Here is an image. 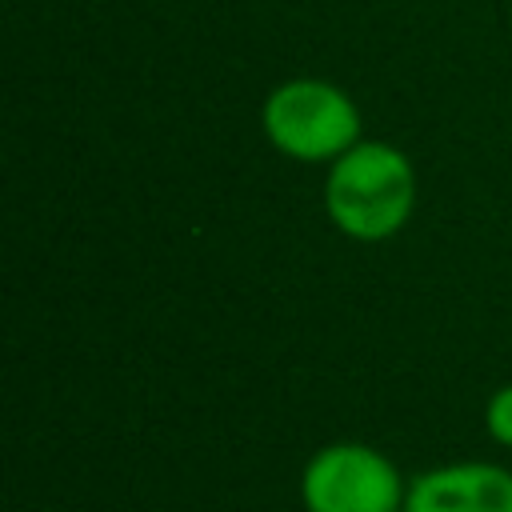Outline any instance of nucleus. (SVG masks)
Here are the masks:
<instances>
[{
    "mask_svg": "<svg viewBox=\"0 0 512 512\" xmlns=\"http://www.w3.org/2000/svg\"><path fill=\"white\" fill-rule=\"evenodd\" d=\"M324 212L348 240L380 244L404 232L416 212V168L388 140H356L328 164Z\"/></svg>",
    "mask_w": 512,
    "mask_h": 512,
    "instance_id": "1",
    "label": "nucleus"
},
{
    "mask_svg": "<svg viewBox=\"0 0 512 512\" xmlns=\"http://www.w3.org/2000/svg\"><path fill=\"white\" fill-rule=\"evenodd\" d=\"M260 128L268 144L296 164H332L364 140L356 100L340 84L316 76L276 84L260 104Z\"/></svg>",
    "mask_w": 512,
    "mask_h": 512,
    "instance_id": "2",
    "label": "nucleus"
},
{
    "mask_svg": "<svg viewBox=\"0 0 512 512\" xmlns=\"http://www.w3.org/2000/svg\"><path fill=\"white\" fill-rule=\"evenodd\" d=\"M408 480L372 444L332 440L300 472L304 512H404Z\"/></svg>",
    "mask_w": 512,
    "mask_h": 512,
    "instance_id": "3",
    "label": "nucleus"
},
{
    "mask_svg": "<svg viewBox=\"0 0 512 512\" xmlns=\"http://www.w3.org/2000/svg\"><path fill=\"white\" fill-rule=\"evenodd\" d=\"M404 512H512V472L488 460L424 468L408 480Z\"/></svg>",
    "mask_w": 512,
    "mask_h": 512,
    "instance_id": "4",
    "label": "nucleus"
},
{
    "mask_svg": "<svg viewBox=\"0 0 512 512\" xmlns=\"http://www.w3.org/2000/svg\"><path fill=\"white\" fill-rule=\"evenodd\" d=\"M484 428L500 448H512V384H500L484 404Z\"/></svg>",
    "mask_w": 512,
    "mask_h": 512,
    "instance_id": "5",
    "label": "nucleus"
}]
</instances>
